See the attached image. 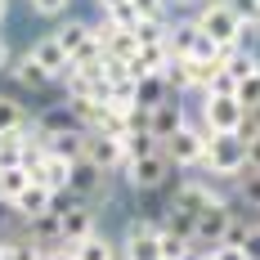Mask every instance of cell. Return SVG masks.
<instances>
[{
	"mask_svg": "<svg viewBox=\"0 0 260 260\" xmlns=\"http://www.w3.org/2000/svg\"><path fill=\"white\" fill-rule=\"evenodd\" d=\"M193 23H198V31L211 36L220 50L242 45V18H238L234 0H202V5H198V14H193Z\"/></svg>",
	"mask_w": 260,
	"mask_h": 260,
	"instance_id": "6da1fadb",
	"label": "cell"
},
{
	"mask_svg": "<svg viewBox=\"0 0 260 260\" xmlns=\"http://www.w3.org/2000/svg\"><path fill=\"white\" fill-rule=\"evenodd\" d=\"M242 171H247V144L238 135H211L207 157H202V175H211L220 184H234Z\"/></svg>",
	"mask_w": 260,
	"mask_h": 260,
	"instance_id": "7a4b0ae2",
	"label": "cell"
},
{
	"mask_svg": "<svg viewBox=\"0 0 260 260\" xmlns=\"http://www.w3.org/2000/svg\"><path fill=\"white\" fill-rule=\"evenodd\" d=\"M175 211H184V215H202L207 207H224L229 202V193L220 188V180H211V175H184L175 188H171V198H166Z\"/></svg>",
	"mask_w": 260,
	"mask_h": 260,
	"instance_id": "3957f363",
	"label": "cell"
},
{
	"mask_svg": "<svg viewBox=\"0 0 260 260\" xmlns=\"http://www.w3.org/2000/svg\"><path fill=\"white\" fill-rule=\"evenodd\" d=\"M171 175H175V161L166 157V144L153 148V153H144V157H130L126 166H121V180L135 193H157V188L171 184Z\"/></svg>",
	"mask_w": 260,
	"mask_h": 260,
	"instance_id": "277c9868",
	"label": "cell"
},
{
	"mask_svg": "<svg viewBox=\"0 0 260 260\" xmlns=\"http://www.w3.org/2000/svg\"><path fill=\"white\" fill-rule=\"evenodd\" d=\"M211 135H215V130H207L202 121H193V117H188V121L166 139V157L175 161V171H198V166H202Z\"/></svg>",
	"mask_w": 260,
	"mask_h": 260,
	"instance_id": "5b68a950",
	"label": "cell"
},
{
	"mask_svg": "<svg viewBox=\"0 0 260 260\" xmlns=\"http://www.w3.org/2000/svg\"><path fill=\"white\" fill-rule=\"evenodd\" d=\"M121 260H161V229L153 215H135L121 229Z\"/></svg>",
	"mask_w": 260,
	"mask_h": 260,
	"instance_id": "8992f818",
	"label": "cell"
},
{
	"mask_svg": "<svg viewBox=\"0 0 260 260\" xmlns=\"http://www.w3.org/2000/svg\"><path fill=\"white\" fill-rule=\"evenodd\" d=\"M198 121L207 130H215V135H238V126H242L238 94H211V90H202V117Z\"/></svg>",
	"mask_w": 260,
	"mask_h": 260,
	"instance_id": "52a82bcc",
	"label": "cell"
},
{
	"mask_svg": "<svg viewBox=\"0 0 260 260\" xmlns=\"http://www.w3.org/2000/svg\"><path fill=\"white\" fill-rule=\"evenodd\" d=\"M144 117H148V135H153L157 144H166V139H171V135L188 121V112H184V99H180V94H161L157 104L144 108Z\"/></svg>",
	"mask_w": 260,
	"mask_h": 260,
	"instance_id": "ba28073f",
	"label": "cell"
},
{
	"mask_svg": "<svg viewBox=\"0 0 260 260\" xmlns=\"http://www.w3.org/2000/svg\"><path fill=\"white\" fill-rule=\"evenodd\" d=\"M85 161L90 166H99L108 175H121V166H126V148H121V139L117 135H104V130H85Z\"/></svg>",
	"mask_w": 260,
	"mask_h": 260,
	"instance_id": "9c48e42d",
	"label": "cell"
},
{
	"mask_svg": "<svg viewBox=\"0 0 260 260\" xmlns=\"http://www.w3.org/2000/svg\"><path fill=\"white\" fill-rule=\"evenodd\" d=\"M72 166L77 161H68L58 153H41V157L27 161V175H31V184H41L50 193H63V188H72Z\"/></svg>",
	"mask_w": 260,
	"mask_h": 260,
	"instance_id": "30bf717a",
	"label": "cell"
},
{
	"mask_svg": "<svg viewBox=\"0 0 260 260\" xmlns=\"http://www.w3.org/2000/svg\"><path fill=\"white\" fill-rule=\"evenodd\" d=\"M27 54L36 58V68H41V72H45L54 85L68 77V72H72V58H68V50H63L58 41H54V31H50V36H41V41H36V45H31Z\"/></svg>",
	"mask_w": 260,
	"mask_h": 260,
	"instance_id": "8fae6325",
	"label": "cell"
},
{
	"mask_svg": "<svg viewBox=\"0 0 260 260\" xmlns=\"http://www.w3.org/2000/svg\"><path fill=\"white\" fill-rule=\"evenodd\" d=\"M36 130L45 135V144L58 139V135H85V126H81L77 112L68 108V99H63V104H54V108H45V112H36Z\"/></svg>",
	"mask_w": 260,
	"mask_h": 260,
	"instance_id": "7c38bea8",
	"label": "cell"
},
{
	"mask_svg": "<svg viewBox=\"0 0 260 260\" xmlns=\"http://www.w3.org/2000/svg\"><path fill=\"white\" fill-rule=\"evenodd\" d=\"M224 234H229V202H224V207H207L193 220V242H198V247H220Z\"/></svg>",
	"mask_w": 260,
	"mask_h": 260,
	"instance_id": "4fadbf2b",
	"label": "cell"
},
{
	"mask_svg": "<svg viewBox=\"0 0 260 260\" xmlns=\"http://www.w3.org/2000/svg\"><path fill=\"white\" fill-rule=\"evenodd\" d=\"M9 81H14L23 94H41V90H50V85H54V81L36 68V58H31V54H23V58L14 54V63H9Z\"/></svg>",
	"mask_w": 260,
	"mask_h": 260,
	"instance_id": "5bb4252c",
	"label": "cell"
},
{
	"mask_svg": "<svg viewBox=\"0 0 260 260\" xmlns=\"http://www.w3.org/2000/svg\"><path fill=\"white\" fill-rule=\"evenodd\" d=\"M68 247H72V256H77V260H121L117 242H112L108 234H99V229L85 234V238H77V242H68Z\"/></svg>",
	"mask_w": 260,
	"mask_h": 260,
	"instance_id": "9a60e30c",
	"label": "cell"
},
{
	"mask_svg": "<svg viewBox=\"0 0 260 260\" xmlns=\"http://www.w3.org/2000/svg\"><path fill=\"white\" fill-rule=\"evenodd\" d=\"M36 121V112L18 99V94H0V135H18L23 126Z\"/></svg>",
	"mask_w": 260,
	"mask_h": 260,
	"instance_id": "2e32d148",
	"label": "cell"
},
{
	"mask_svg": "<svg viewBox=\"0 0 260 260\" xmlns=\"http://www.w3.org/2000/svg\"><path fill=\"white\" fill-rule=\"evenodd\" d=\"M58 229H63V242H77V238L94 234V229H99V220H94V207H90V202L72 207L68 215H58Z\"/></svg>",
	"mask_w": 260,
	"mask_h": 260,
	"instance_id": "e0dca14e",
	"label": "cell"
},
{
	"mask_svg": "<svg viewBox=\"0 0 260 260\" xmlns=\"http://www.w3.org/2000/svg\"><path fill=\"white\" fill-rule=\"evenodd\" d=\"M14 215L18 220H36V215H50V188H41V184H27L23 193H18V202H14Z\"/></svg>",
	"mask_w": 260,
	"mask_h": 260,
	"instance_id": "ac0fdd59",
	"label": "cell"
},
{
	"mask_svg": "<svg viewBox=\"0 0 260 260\" xmlns=\"http://www.w3.org/2000/svg\"><path fill=\"white\" fill-rule=\"evenodd\" d=\"M27 184H31L27 166H0V207H14Z\"/></svg>",
	"mask_w": 260,
	"mask_h": 260,
	"instance_id": "d6986e66",
	"label": "cell"
},
{
	"mask_svg": "<svg viewBox=\"0 0 260 260\" xmlns=\"http://www.w3.org/2000/svg\"><path fill=\"white\" fill-rule=\"evenodd\" d=\"M108 108H112V112H121V117H130V112H135V108H139V81H117V85H112V90H108Z\"/></svg>",
	"mask_w": 260,
	"mask_h": 260,
	"instance_id": "ffe728a7",
	"label": "cell"
},
{
	"mask_svg": "<svg viewBox=\"0 0 260 260\" xmlns=\"http://www.w3.org/2000/svg\"><path fill=\"white\" fill-rule=\"evenodd\" d=\"M229 198H238L242 207L260 211V171H256V166H247V171L234 180V193H229Z\"/></svg>",
	"mask_w": 260,
	"mask_h": 260,
	"instance_id": "44dd1931",
	"label": "cell"
},
{
	"mask_svg": "<svg viewBox=\"0 0 260 260\" xmlns=\"http://www.w3.org/2000/svg\"><path fill=\"white\" fill-rule=\"evenodd\" d=\"M198 251H202V247H198L193 238H180V234H166V229H161V260H193Z\"/></svg>",
	"mask_w": 260,
	"mask_h": 260,
	"instance_id": "7402d4cb",
	"label": "cell"
},
{
	"mask_svg": "<svg viewBox=\"0 0 260 260\" xmlns=\"http://www.w3.org/2000/svg\"><path fill=\"white\" fill-rule=\"evenodd\" d=\"M5 260H45V247L31 238H5Z\"/></svg>",
	"mask_w": 260,
	"mask_h": 260,
	"instance_id": "603a6c76",
	"label": "cell"
},
{
	"mask_svg": "<svg viewBox=\"0 0 260 260\" xmlns=\"http://www.w3.org/2000/svg\"><path fill=\"white\" fill-rule=\"evenodd\" d=\"M36 18H68V5L72 0H27Z\"/></svg>",
	"mask_w": 260,
	"mask_h": 260,
	"instance_id": "cb8c5ba5",
	"label": "cell"
},
{
	"mask_svg": "<svg viewBox=\"0 0 260 260\" xmlns=\"http://www.w3.org/2000/svg\"><path fill=\"white\" fill-rule=\"evenodd\" d=\"M238 104H242V112L260 104V72H256V77H247V81H238Z\"/></svg>",
	"mask_w": 260,
	"mask_h": 260,
	"instance_id": "d4e9b609",
	"label": "cell"
},
{
	"mask_svg": "<svg viewBox=\"0 0 260 260\" xmlns=\"http://www.w3.org/2000/svg\"><path fill=\"white\" fill-rule=\"evenodd\" d=\"M256 135H260V104L247 108V112H242V126H238V139H242V144L256 139Z\"/></svg>",
	"mask_w": 260,
	"mask_h": 260,
	"instance_id": "484cf974",
	"label": "cell"
},
{
	"mask_svg": "<svg viewBox=\"0 0 260 260\" xmlns=\"http://www.w3.org/2000/svg\"><path fill=\"white\" fill-rule=\"evenodd\" d=\"M139 18H166V0H130Z\"/></svg>",
	"mask_w": 260,
	"mask_h": 260,
	"instance_id": "4316f807",
	"label": "cell"
},
{
	"mask_svg": "<svg viewBox=\"0 0 260 260\" xmlns=\"http://www.w3.org/2000/svg\"><path fill=\"white\" fill-rule=\"evenodd\" d=\"M211 260H247V251L238 247V242H220V247H207Z\"/></svg>",
	"mask_w": 260,
	"mask_h": 260,
	"instance_id": "83f0119b",
	"label": "cell"
},
{
	"mask_svg": "<svg viewBox=\"0 0 260 260\" xmlns=\"http://www.w3.org/2000/svg\"><path fill=\"white\" fill-rule=\"evenodd\" d=\"M242 251H247V260H260V220H256V229L247 234V242H242Z\"/></svg>",
	"mask_w": 260,
	"mask_h": 260,
	"instance_id": "f1b7e54d",
	"label": "cell"
},
{
	"mask_svg": "<svg viewBox=\"0 0 260 260\" xmlns=\"http://www.w3.org/2000/svg\"><path fill=\"white\" fill-rule=\"evenodd\" d=\"M45 260H77V256H72V247H68V242H58V247L45 251Z\"/></svg>",
	"mask_w": 260,
	"mask_h": 260,
	"instance_id": "f546056e",
	"label": "cell"
},
{
	"mask_svg": "<svg viewBox=\"0 0 260 260\" xmlns=\"http://www.w3.org/2000/svg\"><path fill=\"white\" fill-rule=\"evenodd\" d=\"M247 166H256V171H260V135H256V139H247Z\"/></svg>",
	"mask_w": 260,
	"mask_h": 260,
	"instance_id": "4dcf8cb0",
	"label": "cell"
},
{
	"mask_svg": "<svg viewBox=\"0 0 260 260\" xmlns=\"http://www.w3.org/2000/svg\"><path fill=\"white\" fill-rule=\"evenodd\" d=\"M9 63H14V45L0 36V72H9Z\"/></svg>",
	"mask_w": 260,
	"mask_h": 260,
	"instance_id": "1f68e13d",
	"label": "cell"
},
{
	"mask_svg": "<svg viewBox=\"0 0 260 260\" xmlns=\"http://www.w3.org/2000/svg\"><path fill=\"white\" fill-rule=\"evenodd\" d=\"M166 5H171V9H198L202 0H166Z\"/></svg>",
	"mask_w": 260,
	"mask_h": 260,
	"instance_id": "d6a6232c",
	"label": "cell"
},
{
	"mask_svg": "<svg viewBox=\"0 0 260 260\" xmlns=\"http://www.w3.org/2000/svg\"><path fill=\"white\" fill-rule=\"evenodd\" d=\"M5 18H9V0H0V23H5Z\"/></svg>",
	"mask_w": 260,
	"mask_h": 260,
	"instance_id": "836d02e7",
	"label": "cell"
},
{
	"mask_svg": "<svg viewBox=\"0 0 260 260\" xmlns=\"http://www.w3.org/2000/svg\"><path fill=\"white\" fill-rule=\"evenodd\" d=\"M0 260H5V238H0Z\"/></svg>",
	"mask_w": 260,
	"mask_h": 260,
	"instance_id": "e575fe53",
	"label": "cell"
},
{
	"mask_svg": "<svg viewBox=\"0 0 260 260\" xmlns=\"http://www.w3.org/2000/svg\"><path fill=\"white\" fill-rule=\"evenodd\" d=\"M0 144H5V135H0Z\"/></svg>",
	"mask_w": 260,
	"mask_h": 260,
	"instance_id": "d590c367",
	"label": "cell"
},
{
	"mask_svg": "<svg viewBox=\"0 0 260 260\" xmlns=\"http://www.w3.org/2000/svg\"><path fill=\"white\" fill-rule=\"evenodd\" d=\"M256 36H260V27H256Z\"/></svg>",
	"mask_w": 260,
	"mask_h": 260,
	"instance_id": "8d00e7d4",
	"label": "cell"
}]
</instances>
